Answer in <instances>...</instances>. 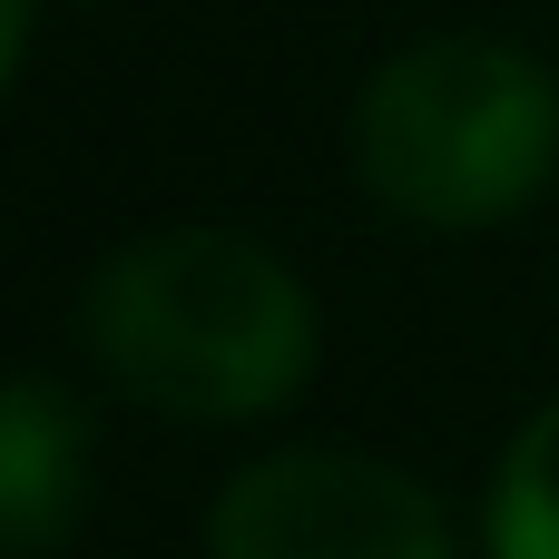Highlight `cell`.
Instances as JSON below:
<instances>
[{
	"label": "cell",
	"mask_w": 559,
	"mask_h": 559,
	"mask_svg": "<svg viewBox=\"0 0 559 559\" xmlns=\"http://www.w3.org/2000/svg\"><path fill=\"white\" fill-rule=\"evenodd\" d=\"M206 559H462L423 472L373 452H265L206 501Z\"/></svg>",
	"instance_id": "3957f363"
},
{
	"label": "cell",
	"mask_w": 559,
	"mask_h": 559,
	"mask_svg": "<svg viewBox=\"0 0 559 559\" xmlns=\"http://www.w3.org/2000/svg\"><path fill=\"white\" fill-rule=\"evenodd\" d=\"M481 559H559V393L501 442V462H491Z\"/></svg>",
	"instance_id": "5b68a950"
},
{
	"label": "cell",
	"mask_w": 559,
	"mask_h": 559,
	"mask_svg": "<svg viewBox=\"0 0 559 559\" xmlns=\"http://www.w3.org/2000/svg\"><path fill=\"white\" fill-rule=\"evenodd\" d=\"M98 491V423L49 373H0V559H59Z\"/></svg>",
	"instance_id": "277c9868"
},
{
	"label": "cell",
	"mask_w": 559,
	"mask_h": 559,
	"mask_svg": "<svg viewBox=\"0 0 559 559\" xmlns=\"http://www.w3.org/2000/svg\"><path fill=\"white\" fill-rule=\"evenodd\" d=\"M20 49H29V0H0V98L20 79Z\"/></svg>",
	"instance_id": "8992f818"
},
{
	"label": "cell",
	"mask_w": 559,
	"mask_h": 559,
	"mask_svg": "<svg viewBox=\"0 0 559 559\" xmlns=\"http://www.w3.org/2000/svg\"><path fill=\"white\" fill-rule=\"evenodd\" d=\"M88 364L167 423H265L314 383V285L246 226H147L79 285Z\"/></svg>",
	"instance_id": "6da1fadb"
},
{
	"label": "cell",
	"mask_w": 559,
	"mask_h": 559,
	"mask_svg": "<svg viewBox=\"0 0 559 559\" xmlns=\"http://www.w3.org/2000/svg\"><path fill=\"white\" fill-rule=\"evenodd\" d=\"M354 177L403 226L432 236L501 226L559 177V79L521 39L432 29L364 79Z\"/></svg>",
	"instance_id": "7a4b0ae2"
}]
</instances>
